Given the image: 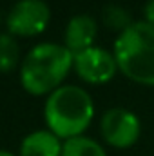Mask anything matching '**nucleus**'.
<instances>
[{
  "instance_id": "obj_1",
  "label": "nucleus",
  "mask_w": 154,
  "mask_h": 156,
  "mask_svg": "<svg viewBox=\"0 0 154 156\" xmlns=\"http://www.w3.org/2000/svg\"><path fill=\"white\" fill-rule=\"evenodd\" d=\"M73 69V53L64 44L42 42L24 56L20 83L33 96H49Z\"/></svg>"
},
{
  "instance_id": "obj_2",
  "label": "nucleus",
  "mask_w": 154,
  "mask_h": 156,
  "mask_svg": "<svg viewBox=\"0 0 154 156\" xmlns=\"http://www.w3.org/2000/svg\"><path fill=\"white\" fill-rule=\"evenodd\" d=\"M44 118L47 129L62 142L82 136L94 118V100L78 85H60L45 98Z\"/></svg>"
},
{
  "instance_id": "obj_3",
  "label": "nucleus",
  "mask_w": 154,
  "mask_h": 156,
  "mask_svg": "<svg viewBox=\"0 0 154 156\" xmlns=\"http://www.w3.org/2000/svg\"><path fill=\"white\" fill-rule=\"evenodd\" d=\"M118 71L140 85H154V26L138 20L118 33L113 45Z\"/></svg>"
},
{
  "instance_id": "obj_4",
  "label": "nucleus",
  "mask_w": 154,
  "mask_h": 156,
  "mask_svg": "<svg viewBox=\"0 0 154 156\" xmlns=\"http://www.w3.org/2000/svg\"><path fill=\"white\" fill-rule=\"evenodd\" d=\"M51 22V7L45 0H16L7 16L5 26L13 37H37L47 29Z\"/></svg>"
},
{
  "instance_id": "obj_5",
  "label": "nucleus",
  "mask_w": 154,
  "mask_h": 156,
  "mask_svg": "<svg viewBox=\"0 0 154 156\" xmlns=\"http://www.w3.org/2000/svg\"><path fill=\"white\" fill-rule=\"evenodd\" d=\"M100 133L105 144H109L111 147L129 149L138 142L142 123L132 111L123 107H113L105 111L100 120Z\"/></svg>"
},
{
  "instance_id": "obj_6",
  "label": "nucleus",
  "mask_w": 154,
  "mask_h": 156,
  "mask_svg": "<svg viewBox=\"0 0 154 156\" xmlns=\"http://www.w3.org/2000/svg\"><path fill=\"white\" fill-rule=\"evenodd\" d=\"M73 69L83 82L102 85L114 78L118 66L113 53H109L103 47L93 45L73 55Z\"/></svg>"
},
{
  "instance_id": "obj_7",
  "label": "nucleus",
  "mask_w": 154,
  "mask_h": 156,
  "mask_svg": "<svg viewBox=\"0 0 154 156\" xmlns=\"http://www.w3.org/2000/svg\"><path fill=\"white\" fill-rule=\"evenodd\" d=\"M96 35H98V24H96V20L91 15L80 13V15L71 16L69 22H67V26H65L64 45L73 55H76V53L87 49V47H93L94 40H96Z\"/></svg>"
},
{
  "instance_id": "obj_8",
  "label": "nucleus",
  "mask_w": 154,
  "mask_h": 156,
  "mask_svg": "<svg viewBox=\"0 0 154 156\" xmlns=\"http://www.w3.org/2000/svg\"><path fill=\"white\" fill-rule=\"evenodd\" d=\"M64 142L49 129L29 133L20 144V156H62Z\"/></svg>"
},
{
  "instance_id": "obj_9",
  "label": "nucleus",
  "mask_w": 154,
  "mask_h": 156,
  "mask_svg": "<svg viewBox=\"0 0 154 156\" xmlns=\"http://www.w3.org/2000/svg\"><path fill=\"white\" fill-rule=\"evenodd\" d=\"M62 156H107V153L96 140L82 134L64 142Z\"/></svg>"
},
{
  "instance_id": "obj_10",
  "label": "nucleus",
  "mask_w": 154,
  "mask_h": 156,
  "mask_svg": "<svg viewBox=\"0 0 154 156\" xmlns=\"http://www.w3.org/2000/svg\"><path fill=\"white\" fill-rule=\"evenodd\" d=\"M20 64L18 42L9 33H0V73H9Z\"/></svg>"
},
{
  "instance_id": "obj_11",
  "label": "nucleus",
  "mask_w": 154,
  "mask_h": 156,
  "mask_svg": "<svg viewBox=\"0 0 154 156\" xmlns=\"http://www.w3.org/2000/svg\"><path fill=\"white\" fill-rule=\"evenodd\" d=\"M102 18H103V24L107 26V27H111V29H114V31H125L134 20H132V16H131V13L125 9V7H121V5H118V4H109V5H105L103 7V11H102Z\"/></svg>"
},
{
  "instance_id": "obj_12",
  "label": "nucleus",
  "mask_w": 154,
  "mask_h": 156,
  "mask_svg": "<svg viewBox=\"0 0 154 156\" xmlns=\"http://www.w3.org/2000/svg\"><path fill=\"white\" fill-rule=\"evenodd\" d=\"M143 16H145V22L154 26V0H147V4L143 7Z\"/></svg>"
},
{
  "instance_id": "obj_13",
  "label": "nucleus",
  "mask_w": 154,
  "mask_h": 156,
  "mask_svg": "<svg viewBox=\"0 0 154 156\" xmlns=\"http://www.w3.org/2000/svg\"><path fill=\"white\" fill-rule=\"evenodd\" d=\"M0 156H15V154L9 153V151H5V149H0Z\"/></svg>"
}]
</instances>
